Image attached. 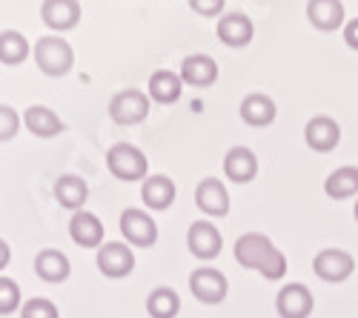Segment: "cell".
Listing matches in <instances>:
<instances>
[{
    "mask_svg": "<svg viewBox=\"0 0 358 318\" xmlns=\"http://www.w3.org/2000/svg\"><path fill=\"white\" fill-rule=\"evenodd\" d=\"M235 261L247 270H258L266 281H281L287 275L284 252L261 233H247L235 241Z\"/></svg>",
    "mask_w": 358,
    "mask_h": 318,
    "instance_id": "cell-1",
    "label": "cell"
},
{
    "mask_svg": "<svg viewBox=\"0 0 358 318\" xmlns=\"http://www.w3.org/2000/svg\"><path fill=\"white\" fill-rule=\"evenodd\" d=\"M106 164L117 181H129V184L146 181V172H149L146 155L138 147H132V143H115V147L106 152Z\"/></svg>",
    "mask_w": 358,
    "mask_h": 318,
    "instance_id": "cell-2",
    "label": "cell"
},
{
    "mask_svg": "<svg viewBox=\"0 0 358 318\" xmlns=\"http://www.w3.org/2000/svg\"><path fill=\"white\" fill-rule=\"evenodd\" d=\"M35 61H38V66H41L43 75L61 78V75H66V72L72 69L75 52H72V46H69L66 41H61V38H41L38 46H35Z\"/></svg>",
    "mask_w": 358,
    "mask_h": 318,
    "instance_id": "cell-3",
    "label": "cell"
},
{
    "mask_svg": "<svg viewBox=\"0 0 358 318\" xmlns=\"http://www.w3.org/2000/svg\"><path fill=\"white\" fill-rule=\"evenodd\" d=\"M149 115V98L141 89H124L109 101V118L121 127H135L146 121Z\"/></svg>",
    "mask_w": 358,
    "mask_h": 318,
    "instance_id": "cell-4",
    "label": "cell"
},
{
    "mask_svg": "<svg viewBox=\"0 0 358 318\" xmlns=\"http://www.w3.org/2000/svg\"><path fill=\"white\" fill-rule=\"evenodd\" d=\"M189 293L201 304H221L229 293V281L221 270L215 267H201L189 275Z\"/></svg>",
    "mask_w": 358,
    "mask_h": 318,
    "instance_id": "cell-5",
    "label": "cell"
},
{
    "mask_svg": "<svg viewBox=\"0 0 358 318\" xmlns=\"http://www.w3.org/2000/svg\"><path fill=\"white\" fill-rule=\"evenodd\" d=\"M313 270L327 284H341L355 273V258L344 250H321L313 261Z\"/></svg>",
    "mask_w": 358,
    "mask_h": 318,
    "instance_id": "cell-6",
    "label": "cell"
},
{
    "mask_svg": "<svg viewBox=\"0 0 358 318\" xmlns=\"http://www.w3.org/2000/svg\"><path fill=\"white\" fill-rule=\"evenodd\" d=\"M98 270L106 275V278H127L132 270H135V255L127 244L121 241H109V244H101L98 247Z\"/></svg>",
    "mask_w": 358,
    "mask_h": 318,
    "instance_id": "cell-7",
    "label": "cell"
},
{
    "mask_svg": "<svg viewBox=\"0 0 358 318\" xmlns=\"http://www.w3.org/2000/svg\"><path fill=\"white\" fill-rule=\"evenodd\" d=\"M121 236L135 247H152L158 241V224L143 210H124L121 212Z\"/></svg>",
    "mask_w": 358,
    "mask_h": 318,
    "instance_id": "cell-8",
    "label": "cell"
},
{
    "mask_svg": "<svg viewBox=\"0 0 358 318\" xmlns=\"http://www.w3.org/2000/svg\"><path fill=\"white\" fill-rule=\"evenodd\" d=\"M187 247L195 258H201V261H213V258H218V252L224 247V238H221L215 224L195 221L189 226V233H187Z\"/></svg>",
    "mask_w": 358,
    "mask_h": 318,
    "instance_id": "cell-9",
    "label": "cell"
},
{
    "mask_svg": "<svg viewBox=\"0 0 358 318\" xmlns=\"http://www.w3.org/2000/svg\"><path fill=\"white\" fill-rule=\"evenodd\" d=\"M313 307L315 298L304 284H284L275 296V310L281 318H310Z\"/></svg>",
    "mask_w": 358,
    "mask_h": 318,
    "instance_id": "cell-10",
    "label": "cell"
},
{
    "mask_svg": "<svg viewBox=\"0 0 358 318\" xmlns=\"http://www.w3.org/2000/svg\"><path fill=\"white\" fill-rule=\"evenodd\" d=\"M304 140L315 152H333L341 143V127L333 118H327V115H318L304 127Z\"/></svg>",
    "mask_w": 358,
    "mask_h": 318,
    "instance_id": "cell-11",
    "label": "cell"
},
{
    "mask_svg": "<svg viewBox=\"0 0 358 318\" xmlns=\"http://www.w3.org/2000/svg\"><path fill=\"white\" fill-rule=\"evenodd\" d=\"M195 204L206 215L224 218L229 212V192L218 178H203L198 184V189H195Z\"/></svg>",
    "mask_w": 358,
    "mask_h": 318,
    "instance_id": "cell-12",
    "label": "cell"
},
{
    "mask_svg": "<svg viewBox=\"0 0 358 318\" xmlns=\"http://www.w3.org/2000/svg\"><path fill=\"white\" fill-rule=\"evenodd\" d=\"M41 17L55 32H69L80 20V3L78 0H43Z\"/></svg>",
    "mask_w": 358,
    "mask_h": 318,
    "instance_id": "cell-13",
    "label": "cell"
},
{
    "mask_svg": "<svg viewBox=\"0 0 358 318\" xmlns=\"http://www.w3.org/2000/svg\"><path fill=\"white\" fill-rule=\"evenodd\" d=\"M344 3L341 0H310L307 3V20L321 29V32H336L344 26Z\"/></svg>",
    "mask_w": 358,
    "mask_h": 318,
    "instance_id": "cell-14",
    "label": "cell"
},
{
    "mask_svg": "<svg viewBox=\"0 0 358 318\" xmlns=\"http://www.w3.org/2000/svg\"><path fill=\"white\" fill-rule=\"evenodd\" d=\"M252 35H255V26L247 15L241 12H232V15H224L218 20V38L232 46V49H241V46H250L252 43Z\"/></svg>",
    "mask_w": 358,
    "mask_h": 318,
    "instance_id": "cell-15",
    "label": "cell"
},
{
    "mask_svg": "<svg viewBox=\"0 0 358 318\" xmlns=\"http://www.w3.org/2000/svg\"><path fill=\"white\" fill-rule=\"evenodd\" d=\"M224 175L235 184H250L258 175V158L247 147H232L224 158Z\"/></svg>",
    "mask_w": 358,
    "mask_h": 318,
    "instance_id": "cell-16",
    "label": "cell"
},
{
    "mask_svg": "<svg viewBox=\"0 0 358 318\" xmlns=\"http://www.w3.org/2000/svg\"><path fill=\"white\" fill-rule=\"evenodd\" d=\"M69 236L78 247H101L103 244V224L98 215L78 210L69 221Z\"/></svg>",
    "mask_w": 358,
    "mask_h": 318,
    "instance_id": "cell-17",
    "label": "cell"
},
{
    "mask_svg": "<svg viewBox=\"0 0 358 318\" xmlns=\"http://www.w3.org/2000/svg\"><path fill=\"white\" fill-rule=\"evenodd\" d=\"M175 195H178V189H175L172 178H166V175H146V181H143V187H141L143 204H146L149 210H155V212L169 210L172 201H175Z\"/></svg>",
    "mask_w": 358,
    "mask_h": 318,
    "instance_id": "cell-18",
    "label": "cell"
},
{
    "mask_svg": "<svg viewBox=\"0 0 358 318\" xmlns=\"http://www.w3.org/2000/svg\"><path fill=\"white\" fill-rule=\"evenodd\" d=\"M181 80L189 86H213L218 80V64L210 55H189L181 64Z\"/></svg>",
    "mask_w": 358,
    "mask_h": 318,
    "instance_id": "cell-19",
    "label": "cell"
},
{
    "mask_svg": "<svg viewBox=\"0 0 358 318\" xmlns=\"http://www.w3.org/2000/svg\"><path fill=\"white\" fill-rule=\"evenodd\" d=\"M275 115H278V109H275V101L270 95L252 92L241 101V118L250 127H270L275 121Z\"/></svg>",
    "mask_w": 358,
    "mask_h": 318,
    "instance_id": "cell-20",
    "label": "cell"
},
{
    "mask_svg": "<svg viewBox=\"0 0 358 318\" xmlns=\"http://www.w3.org/2000/svg\"><path fill=\"white\" fill-rule=\"evenodd\" d=\"M35 273H38L43 281H49V284H61V281L69 278L72 264H69V258H66L61 250H43V252H38V258H35Z\"/></svg>",
    "mask_w": 358,
    "mask_h": 318,
    "instance_id": "cell-21",
    "label": "cell"
},
{
    "mask_svg": "<svg viewBox=\"0 0 358 318\" xmlns=\"http://www.w3.org/2000/svg\"><path fill=\"white\" fill-rule=\"evenodd\" d=\"M23 124L35 138H55L57 132H64V121L49 106H29L23 115Z\"/></svg>",
    "mask_w": 358,
    "mask_h": 318,
    "instance_id": "cell-22",
    "label": "cell"
},
{
    "mask_svg": "<svg viewBox=\"0 0 358 318\" xmlns=\"http://www.w3.org/2000/svg\"><path fill=\"white\" fill-rule=\"evenodd\" d=\"M184 92V80L181 75H175L169 69H158L149 78V98L158 103H175Z\"/></svg>",
    "mask_w": 358,
    "mask_h": 318,
    "instance_id": "cell-23",
    "label": "cell"
},
{
    "mask_svg": "<svg viewBox=\"0 0 358 318\" xmlns=\"http://www.w3.org/2000/svg\"><path fill=\"white\" fill-rule=\"evenodd\" d=\"M55 198H57V204L61 207L78 212L86 204V198H89V187L78 175H64V178H57V184H55Z\"/></svg>",
    "mask_w": 358,
    "mask_h": 318,
    "instance_id": "cell-24",
    "label": "cell"
},
{
    "mask_svg": "<svg viewBox=\"0 0 358 318\" xmlns=\"http://www.w3.org/2000/svg\"><path fill=\"white\" fill-rule=\"evenodd\" d=\"M324 192L336 201L358 195V166H338L336 172H330V178L324 181Z\"/></svg>",
    "mask_w": 358,
    "mask_h": 318,
    "instance_id": "cell-25",
    "label": "cell"
},
{
    "mask_svg": "<svg viewBox=\"0 0 358 318\" xmlns=\"http://www.w3.org/2000/svg\"><path fill=\"white\" fill-rule=\"evenodd\" d=\"M29 57V41L15 32V29H3L0 32V64L6 66H17Z\"/></svg>",
    "mask_w": 358,
    "mask_h": 318,
    "instance_id": "cell-26",
    "label": "cell"
},
{
    "mask_svg": "<svg viewBox=\"0 0 358 318\" xmlns=\"http://www.w3.org/2000/svg\"><path fill=\"white\" fill-rule=\"evenodd\" d=\"M178 310H181V298H178V293L169 290V287H158V290H152L146 298V312L152 318H175Z\"/></svg>",
    "mask_w": 358,
    "mask_h": 318,
    "instance_id": "cell-27",
    "label": "cell"
},
{
    "mask_svg": "<svg viewBox=\"0 0 358 318\" xmlns=\"http://www.w3.org/2000/svg\"><path fill=\"white\" fill-rule=\"evenodd\" d=\"M20 307V287L12 278H0V315H12Z\"/></svg>",
    "mask_w": 358,
    "mask_h": 318,
    "instance_id": "cell-28",
    "label": "cell"
},
{
    "mask_svg": "<svg viewBox=\"0 0 358 318\" xmlns=\"http://www.w3.org/2000/svg\"><path fill=\"white\" fill-rule=\"evenodd\" d=\"M20 318H61V312L49 298H32L20 307Z\"/></svg>",
    "mask_w": 358,
    "mask_h": 318,
    "instance_id": "cell-29",
    "label": "cell"
},
{
    "mask_svg": "<svg viewBox=\"0 0 358 318\" xmlns=\"http://www.w3.org/2000/svg\"><path fill=\"white\" fill-rule=\"evenodd\" d=\"M17 129H20V115H17L12 106L0 103V143L12 140V138L17 135Z\"/></svg>",
    "mask_w": 358,
    "mask_h": 318,
    "instance_id": "cell-30",
    "label": "cell"
},
{
    "mask_svg": "<svg viewBox=\"0 0 358 318\" xmlns=\"http://www.w3.org/2000/svg\"><path fill=\"white\" fill-rule=\"evenodd\" d=\"M224 6H227V0H189V9L198 12V15H203V17H215V15H221Z\"/></svg>",
    "mask_w": 358,
    "mask_h": 318,
    "instance_id": "cell-31",
    "label": "cell"
},
{
    "mask_svg": "<svg viewBox=\"0 0 358 318\" xmlns=\"http://www.w3.org/2000/svg\"><path fill=\"white\" fill-rule=\"evenodd\" d=\"M344 41L350 49L358 52V17H352L350 23H344Z\"/></svg>",
    "mask_w": 358,
    "mask_h": 318,
    "instance_id": "cell-32",
    "label": "cell"
},
{
    "mask_svg": "<svg viewBox=\"0 0 358 318\" xmlns=\"http://www.w3.org/2000/svg\"><path fill=\"white\" fill-rule=\"evenodd\" d=\"M9 258H12V250H9V244H6L3 238H0V270L9 264Z\"/></svg>",
    "mask_w": 358,
    "mask_h": 318,
    "instance_id": "cell-33",
    "label": "cell"
},
{
    "mask_svg": "<svg viewBox=\"0 0 358 318\" xmlns=\"http://www.w3.org/2000/svg\"><path fill=\"white\" fill-rule=\"evenodd\" d=\"M352 215H355V221H358V201H355V210H352Z\"/></svg>",
    "mask_w": 358,
    "mask_h": 318,
    "instance_id": "cell-34",
    "label": "cell"
}]
</instances>
